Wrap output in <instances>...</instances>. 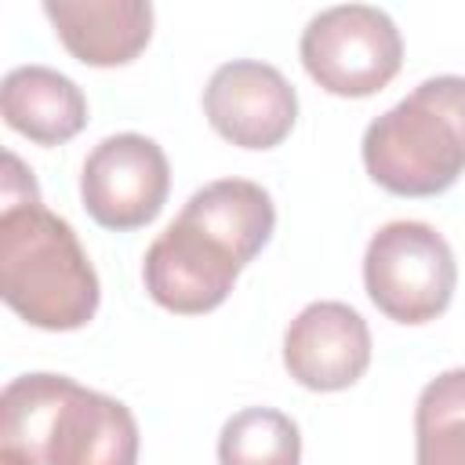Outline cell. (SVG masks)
Returning a JSON list of instances; mask_svg holds the SVG:
<instances>
[{
    "label": "cell",
    "instance_id": "3",
    "mask_svg": "<svg viewBox=\"0 0 465 465\" xmlns=\"http://www.w3.org/2000/svg\"><path fill=\"white\" fill-rule=\"evenodd\" d=\"M458 283L450 243L429 222H389L381 225L363 254L367 298L396 323L436 320Z\"/></svg>",
    "mask_w": 465,
    "mask_h": 465
},
{
    "label": "cell",
    "instance_id": "5",
    "mask_svg": "<svg viewBox=\"0 0 465 465\" xmlns=\"http://www.w3.org/2000/svg\"><path fill=\"white\" fill-rule=\"evenodd\" d=\"M171 193V167L163 149L134 131L102 138L80 171V196L87 214L113 232L149 225Z\"/></svg>",
    "mask_w": 465,
    "mask_h": 465
},
{
    "label": "cell",
    "instance_id": "7",
    "mask_svg": "<svg viewBox=\"0 0 465 465\" xmlns=\"http://www.w3.org/2000/svg\"><path fill=\"white\" fill-rule=\"evenodd\" d=\"M203 113L225 142L240 149H272L298 120V94L276 65L240 58L211 73Z\"/></svg>",
    "mask_w": 465,
    "mask_h": 465
},
{
    "label": "cell",
    "instance_id": "14",
    "mask_svg": "<svg viewBox=\"0 0 465 465\" xmlns=\"http://www.w3.org/2000/svg\"><path fill=\"white\" fill-rule=\"evenodd\" d=\"M414 465H465V367L436 374L414 407Z\"/></svg>",
    "mask_w": 465,
    "mask_h": 465
},
{
    "label": "cell",
    "instance_id": "15",
    "mask_svg": "<svg viewBox=\"0 0 465 465\" xmlns=\"http://www.w3.org/2000/svg\"><path fill=\"white\" fill-rule=\"evenodd\" d=\"M298 425L276 407L236 411L218 436V465H298Z\"/></svg>",
    "mask_w": 465,
    "mask_h": 465
},
{
    "label": "cell",
    "instance_id": "8",
    "mask_svg": "<svg viewBox=\"0 0 465 465\" xmlns=\"http://www.w3.org/2000/svg\"><path fill=\"white\" fill-rule=\"evenodd\" d=\"M287 374L312 392H338L363 378L371 367L367 320L345 302L305 305L283 334Z\"/></svg>",
    "mask_w": 465,
    "mask_h": 465
},
{
    "label": "cell",
    "instance_id": "13",
    "mask_svg": "<svg viewBox=\"0 0 465 465\" xmlns=\"http://www.w3.org/2000/svg\"><path fill=\"white\" fill-rule=\"evenodd\" d=\"M76 381L65 374H22L0 396V465H44V443L62 400Z\"/></svg>",
    "mask_w": 465,
    "mask_h": 465
},
{
    "label": "cell",
    "instance_id": "2",
    "mask_svg": "<svg viewBox=\"0 0 465 465\" xmlns=\"http://www.w3.org/2000/svg\"><path fill=\"white\" fill-rule=\"evenodd\" d=\"M367 174L396 196L447 193L465 171V76L421 80L363 131Z\"/></svg>",
    "mask_w": 465,
    "mask_h": 465
},
{
    "label": "cell",
    "instance_id": "11",
    "mask_svg": "<svg viewBox=\"0 0 465 465\" xmlns=\"http://www.w3.org/2000/svg\"><path fill=\"white\" fill-rule=\"evenodd\" d=\"M0 113H4V124L22 138L36 145H62L84 131L87 98L58 69L18 65L4 76Z\"/></svg>",
    "mask_w": 465,
    "mask_h": 465
},
{
    "label": "cell",
    "instance_id": "12",
    "mask_svg": "<svg viewBox=\"0 0 465 465\" xmlns=\"http://www.w3.org/2000/svg\"><path fill=\"white\" fill-rule=\"evenodd\" d=\"M182 218L200 225L214 240H222L236 254L240 265H247L269 243V236L276 229V207H272L269 193L247 178L207 182L203 189H196L185 200Z\"/></svg>",
    "mask_w": 465,
    "mask_h": 465
},
{
    "label": "cell",
    "instance_id": "1",
    "mask_svg": "<svg viewBox=\"0 0 465 465\" xmlns=\"http://www.w3.org/2000/svg\"><path fill=\"white\" fill-rule=\"evenodd\" d=\"M0 294L33 327L80 331L102 291L73 225L44 203H22L0 211Z\"/></svg>",
    "mask_w": 465,
    "mask_h": 465
},
{
    "label": "cell",
    "instance_id": "16",
    "mask_svg": "<svg viewBox=\"0 0 465 465\" xmlns=\"http://www.w3.org/2000/svg\"><path fill=\"white\" fill-rule=\"evenodd\" d=\"M22 203H40L33 171H25L15 153H4V207H22Z\"/></svg>",
    "mask_w": 465,
    "mask_h": 465
},
{
    "label": "cell",
    "instance_id": "6",
    "mask_svg": "<svg viewBox=\"0 0 465 465\" xmlns=\"http://www.w3.org/2000/svg\"><path fill=\"white\" fill-rule=\"evenodd\" d=\"M240 269L243 265L222 240H214L211 232H203L200 225L178 214L149 243L142 262V280L149 298L167 312L200 316L229 298Z\"/></svg>",
    "mask_w": 465,
    "mask_h": 465
},
{
    "label": "cell",
    "instance_id": "9",
    "mask_svg": "<svg viewBox=\"0 0 465 465\" xmlns=\"http://www.w3.org/2000/svg\"><path fill=\"white\" fill-rule=\"evenodd\" d=\"M44 465H138V421L131 407L73 385L47 432Z\"/></svg>",
    "mask_w": 465,
    "mask_h": 465
},
{
    "label": "cell",
    "instance_id": "10",
    "mask_svg": "<svg viewBox=\"0 0 465 465\" xmlns=\"http://www.w3.org/2000/svg\"><path fill=\"white\" fill-rule=\"evenodd\" d=\"M44 15L65 51L94 69L134 62L153 36V7L145 0H47Z\"/></svg>",
    "mask_w": 465,
    "mask_h": 465
},
{
    "label": "cell",
    "instance_id": "4",
    "mask_svg": "<svg viewBox=\"0 0 465 465\" xmlns=\"http://www.w3.org/2000/svg\"><path fill=\"white\" fill-rule=\"evenodd\" d=\"M305 73L338 98L378 94L403 65L396 22L371 4H341L320 11L298 44Z\"/></svg>",
    "mask_w": 465,
    "mask_h": 465
}]
</instances>
